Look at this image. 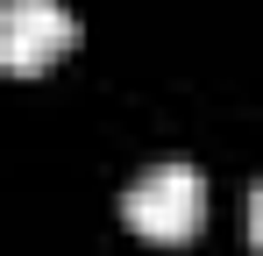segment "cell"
<instances>
[{
  "label": "cell",
  "instance_id": "1",
  "mask_svg": "<svg viewBox=\"0 0 263 256\" xmlns=\"http://www.w3.org/2000/svg\"><path fill=\"white\" fill-rule=\"evenodd\" d=\"M121 221L149 242H185L199 221H206V178L192 164H149L121 192Z\"/></svg>",
  "mask_w": 263,
  "mask_h": 256
},
{
  "label": "cell",
  "instance_id": "2",
  "mask_svg": "<svg viewBox=\"0 0 263 256\" xmlns=\"http://www.w3.org/2000/svg\"><path fill=\"white\" fill-rule=\"evenodd\" d=\"M79 43V14L64 0H0V64L7 71H43Z\"/></svg>",
  "mask_w": 263,
  "mask_h": 256
},
{
  "label": "cell",
  "instance_id": "3",
  "mask_svg": "<svg viewBox=\"0 0 263 256\" xmlns=\"http://www.w3.org/2000/svg\"><path fill=\"white\" fill-rule=\"evenodd\" d=\"M249 242H256V249H263V178H256V185H249Z\"/></svg>",
  "mask_w": 263,
  "mask_h": 256
}]
</instances>
